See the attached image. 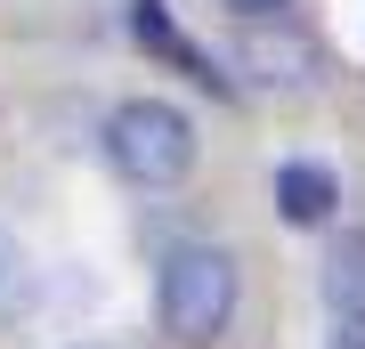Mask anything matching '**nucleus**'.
Here are the masks:
<instances>
[{
	"label": "nucleus",
	"instance_id": "obj_1",
	"mask_svg": "<svg viewBox=\"0 0 365 349\" xmlns=\"http://www.w3.org/2000/svg\"><path fill=\"white\" fill-rule=\"evenodd\" d=\"M235 293H244L235 285V252H220V244H170L163 268H155V317H163V333L187 341V349L227 333Z\"/></svg>",
	"mask_w": 365,
	"mask_h": 349
},
{
	"label": "nucleus",
	"instance_id": "obj_7",
	"mask_svg": "<svg viewBox=\"0 0 365 349\" xmlns=\"http://www.w3.org/2000/svg\"><path fill=\"white\" fill-rule=\"evenodd\" d=\"M227 9H235V16H244V25H268V16H276V9H284V0H227Z\"/></svg>",
	"mask_w": 365,
	"mask_h": 349
},
{
	"label": "nucleus",
	"instance_id": "obj_4",
	"mask_svg": "<svg viewBox=\"0 0 365 349\" xmlns=\"http://www.w3.org/2000/svg\"><path fill=\"white\" fill-rule=\"evenodd\" d=\"M317 293H325V309H333L341 325H365V228L333 236L325 268H317Z\"/></svg>",
	"mask_w": 365,
	"mask_h": 349
},
{
	"label": "nucleus",
	"instance_id": "obj_6",
	"mask_svg": "<svg viewBox=\"0 0 365 349\" xmlns=\"http://www.w3.org/2000/svg\"><path fill=\"white\" fill-rule=\"evenodd\" d=\"M33 293H41V276H33V252L16 244L9 228H0V325H16L33 309Z\"/></svg>",
	"mask_w": 365,
	"mask_h": 349
},
{
	"label": "nucleus",
	"instance_id": "obj_3",
	"mask_svg": "<svg viewBox=\"0 0 365 349\" xmlns=\"http://www.w3.org/2000/svg\"><path fill=\"white\" fill-rule=\"evenodd\" d=\"M333 203H341V179L325 163H284L276 171V220L284 228H325Z\"/></svg>",
	"mask_w": 365,
	"mask_h": 349
},
{
	"label": "nucleus",
	"instance_id": "obj_5",
	"mask_svg": "<svg viewBox=\"0 0 365 349\" xmlns=\"http://www.w3.org/2000/svg\"><path fill=\"white\" fill-rule=\"evenodd\" d=\"M235 57H244V74H252V81H268V90H284V81H309V41H300V33H268V25H252Z\"/></svg>",
	"mask_w": 365,
	"mask_h": 349
},
{
	"label": "nucleus",
	"instance_id": "obj_2",
	"mask_svg": "<svg viewBox=\"0 0 365 349\" xmlns=\"http://www.w3.org/2000/svg\"><path fill=\"white\" fill-rule=\"evenodd\" d=\"M106 163L130 187H179L195 171V122L170 98H122L106 114Z\"/></svg>",
	"mask_w": 365,
	"mask_h": 349
},
{
	"label": "nucleus",
	"instance_id": "obj_8",
	"mask_svg": "<svg viewBox=\"0 0 365 349\" xmlns=\"http://www.w3.org/2000/svg\"><path fill=\"white\" fill-rule=\"evenodd\" d=\"M333 349H365V325H341V333H333Z\"/></svg>",
	"mask_w": 365,
	"mask_h": 349
}]
</instances>
